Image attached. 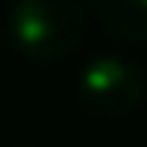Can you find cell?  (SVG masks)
I'll use <instances>...</instances> for the list:
<instances>
[{
    "mask_svg": "<svg viewBox=\"0 0 147 147\" xmlns=\"http://www.w3.org/2000/svg\"><path fill=\"white\" fill-rule=\"evenodd\" d=\"M86 34L82 0H17L10 14V41L31 62L69 58Z\"/></svg>",
    "mask_w": 147,
    "mask_h": 147,
    "instance_id": "cell-1",
    "label": "cell"
},
{
    "mask_svg": "<svg viewBox=\"0 0 147 147\" xmlns=\"http://www.w3.org/2000/svg\"><path fill=\"white\" fill-rule=\"evenodd\" d=\"M75 89H79V103L103 120L127 116L144 99V79L123 58H92L79 72Z\"/></svg>",
    "mask_w": 147,
    "mask_h": 147,
    "instance_id": "cell-2",
    "label": "cell"
},
{
    "mask_svg": "<svg viewBox=\"0 0 147 147\" xmlns=\"http://www.w3.org/2000/svg\"><path fill=\"white\" fill-rule=\"evenodd\" d=\"M99 21L120 38H147V0H92Z\"/></svg>",
    "mask_w": 147,
    "mask_h": 147,
    "instance_id": "cell-3",
    "label": "cell"
}]
</instances>
